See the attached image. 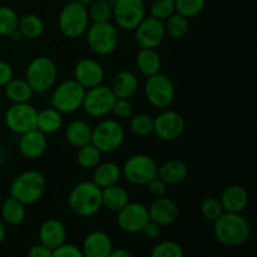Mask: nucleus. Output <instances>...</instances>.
I'll return each instance as SVG.
<instances>
[{"label": "nucleus", "mask_w": 257, "mask_h": 257, "mask_svg": "<svg viewBox=\"0 0 257 257\" xmlns=\"http://www.w3.org/2000/svg\"><path fill=\"white\" fill-rule=\"evenodd\" d=\"M213 233L216 240L223 246L237 247L248 240L251 226L241 213L223 212L213 222Z\"/></svg>", "instance_id": "obj_1"}, {"label": "nucleus", "mask_w": 257, "mask_h": 257, "mask_svg": "<svg viewBox=\"0 0 257 257\" xmlns=\"http://www.w3.org/2000/svg\"><path fill=\"white\" fill-rule=\"evenodd\" d=\"M69 208L80 217L94 216L103 207L102 188L93 181H84L75 185L68 195Z\"/></svg>", "instance_id": "obj_2"}, {"label": "nucleus", "mask_w": 257, "mask_h": 257, "mask_svg": "<svg viewBox=\"0 0 257 257\" xmlns=\"http://www.w3.org/2000/svg\"><path fill=\"white\" fill-rule=\"evenodd\" d=\"M47 188V180L42 172L29 170L14 178L10 186V197L15 198L25 206L34 205L43 197Z\"/></svg>", "instance_id": "obj_3"}, {"label": "nucleus", "mask_w": 257, "mask_h": 257, "mask_svg": "<svg viewBox=\"0 0 257 257\" xmlns=\"http://www.w3.org/2000/svg\"><path fill=\"white\" fill-rule=\"evenodd\" d=\"M58 78V68L49 57H37L30 60L25 70V79L34 93L44 94L54 87Z\"/></svg>", "instance_id": "obj_4"}, {"label": "nucleus", "mask_w": 257, "mask_h": 257, "mask_svg": "<svg viewBox=\"0 0 257 257\" xmlns=\"http://www.w3.org/2000/svg\"><path fill=\"white\" fill-rule=\"evenodd\" d=\"M85 92L87 89L75 79L64 80L54 88L49 104L62 114H72L82 108Z\"/></svg>", "instance_id": "obj_5"}, {"label": "nucleus", "mask_w": 257, "mask_h": 257, "mask_svg": "<svg viewBox=\"0 0 257 257\" xmlns=\"http://www.w3.org/2000/svg\"><path fill=\"white\" fill-rule=\"evenodd\" d=\"M89 15L85 5L78 2L64 5L58 17V28L65 38L77 39L89 28Z\"/></svg>", "instance_id": "obj_6"}, {"label": "nucleus", "mask_w": 257, "mask_h": 257, "mask_svg": "<svg viewBox=\"0 0 257 257\" xmlns=\"http://www.w3.org/2000/svg\"><path fill=\"white\" fill-rule=\"evenodd\" d=\"M87 44L94 54L109 55L117 50L119 44V33L110 22L93 23L85 32Z\"/></svg>", "instance_id": "obj_7"}, {"label": "nucleus", "mask_w": 257, "mask_h": 257, "mask_svg": "<svg viewBox=\"0 0 257 257\" xmlns=\"http://www.w3.org/2000/svg\"><path fill=\"white\" fill-rule=\"evenodd\" d=\"M158 163L153 157L143 153L133 155L122 167V176L135 186H147L158 177Z\"/></svg>", "instance_id": "obj_8"}, {"label": "nucleus", "mask_w": 257, "mask_h": 257, "mask_svg": "<svg viewBox=\"0 0 257 257\" xmlns=\"http://www.w3.org/2000/svg\"><path fill=\"white\" fill-rule=\"evenodd\" d=\"M125 132L115 119H103L93 128L92 143L102 153H113L122 147Z\"/></svg>", "instance_id": "obj_9"}, {"label": "nucleus", "mask_w": 257, "mask_h": 257, "mask_svg": "<svg viewBox=\"0 0 257 257\" xmlns=\"http://www.w3.org/2000/svg\"><path fill=\"white\" fill-rule=\"evenodd\" d=\"M145 95L148 103L155 108L165 109L170 107L176 97V88L172 79L166 74H157L148 77L145 84Z\"/></svg>", "instance_id": "obj_10"}, {"label": "nucleus", "mask_w": 257, "mask_h": 257, "mask_svg": "<svg viewBox=\"0 0 257 257\" xmlns=\"http://www.w3.org/2000/svg\"><path fill=\"white\" fill-rule=\"evenodd\" d=\"M114 23L122 30H135L146 18L143 0H115L112 7Z\"/></svg>", "instance_id": "obj_11"}, {"label": "nucleus", "mask_w": 257, "mask_h": 257, "mask_svg": "<svg viewBox=\"0 0 257 257\" xmlns=\"http://www.w3.org/2000/svg\"><path fill=\"white\" fill-rule=\"evenodd\" d=\"M38 110L29 103H12L7 109L4 120L7 127L17 135H23L37 128Z\"/></svg>", "instance_id": "obj_12"}, {"label": "nucleus", "mask_w": 257, "mask_h": 257, "mask_svg": "<svg viewBox=\"0 0 257 257\" xmlns=\"http://www.w3.org/2000/svg\"><path fill=\"white\" fill-rule=\"evenodd\" d=\"M115 99L117 97L110 87L100 84L87 89L82 108L89 117L103 118L112 113Z\"/></svg>", "instance_id": "obj_13"}, {"label": "nucleus", "mask_w": 257, "mask_h": 257, "mask_svg": "<svg viewBox=\"0 0 257 257\" xmlns=\"http://www.w3.org/2000/svg\"><path fill=\"white\" fill-rule=\"evenodd\" d=\"M185 127L183 117L175 110H163L153 118V133L165 142L178 140L185 132Z\"/></svg>", "instance_id": "obj_14"}, {"label": "nucleus", "mask_w": 257, "mask_h": 257, "mask_svg": "<svg viewBox=\"0 0 257 257\" xmlns=\"http://www.w3.org/2000/svg\"><path fill=\"white\" fill-rule=\"evenodd\" d=\"M136 43L140 48L156 49L162 44L166 38L165 23L153 17H146L135 30Z\"/></svg>", "instance_id": "obj_15"}, {"label": "nucleus", "mask_w": 257, "mask_h": 257, "mask_svg": "<svg viewBox=\"0 0 257 257\" xmlns=\"http://www.w3.org/2000/svg\"><path fill=\"white\" fill-rule=\"evenodd\" d=\"M117 223L122 231L127 233H138L150 221L148 207L140 202H128L118 211Z\"/></svg>", "instance_id": "obj_16"}, {"label": "nucleus", "mask_w": 257, "mask_h": 257, "mask_svg": "<svg viewBox=\"0 0 257 257\" xmlns=\"http://www.w3.org/2000/svg\"><path fill=\"white\" fill-rule=\"evenodd\" d=\"M73 79L77 80L85 89L100 85L104 79V69L98 60L83 58L75 64Z\"/></svg>", "instance_id": "obj_17"}, {"label": "nucleus", "mask_w": 257, "mask_h": 257, "mask_svg": "<svg viewBox=\"0 0 257 257\" xmlns=\"http://www.w3.org/2000/svg\"><path fill=\"white\" fill-rule=\"evenodd\" d=\"M148 213H150L151 221L158 223L161 227H166L176 222L180 210L175 201L163 196V197L156 198L151 203L148 207Z\"/></svg>", "instance_id": "obj_18"}, {"label": "nucleus", "mask_w": 257, "mask_h": 257, "mask_svg": "<svg viewBox=\"0 0 257 257\" xmlns=\"http://www.w3.org/2000/svg\"><path fill=\"white\" fill-rule=\"evenodd\" d=\"M47 137L39 130H32L27 133L20 135L18 147L23 157L27 160H38L47 151Z\"/></svg>", "instance_id": "obj_19"}, {"label": "nucleus", "mask_w": 257, "mask_h": 257, "mask_svg": "<svg viewBox=\"0 0 257 257\" xmlns=\"http://www.w3.org/2000/svg\"><path fill=\"white\" fill-rule=\"evenodd\" d=\"M112 238L104 231H92L84 237L82 250L84 257H108L113 251Z\"/></svg>", "instance_id": "obj_20"}, {"label": "nucleus", "mask_w": 257, "mask_h": 257, "mask_svg": "<svg viewBox=\"0 0 257 257\" xmlns=\"http://www.w3.org/2000/svg\"><path fill=\"white\" fill-rule=\"evenodd\" d=\"M38 236H39L40 243L52 250H55L67 242V228L64 223L60 222L59 220L48 218L40 225Z\"/></svg>", "instance_id": "obj_21"}, {"label": "nucleus", "mask_w": 257, "mask_h": 257, "mask_svg": "<svg viewBox=\"0 0 257 257\" xmlns=\"http://www.w3.org/2000/svg\"><path fill=\"white\" fill-rule=\"evenodd\" d=\"M221 205L225 212L242 213L248 205V193L240 185H231L221 193Z\"/></svg>", "instance_id": "obj_22"}, {"label": "nucleus", "mask_w": 257, "mask_h": 257, "mask_svg": "<svg viewBox=\"0 0 257 257\" xmlns=\"http://www.w3.org/2000/svg\"><path fill=\"white\" fill-rule=\"evenodd\" d=\"M140 88V82H138L137 75L131 70H120L114 75L110 84V89L113 90L117 98H123V99H131L135 97Z\"/></svg>", "instance_id": "obj_23"}, {"label": "nucleus", "mask_w": 257, "mask_h": 257, "mask_svg": "<svg viewBox=\"0 0 257 257\" xmlns=\"http://www.w3.org/2000/svg\"><path fill=\"white\" fill-rule=\"evenodd\" d=\"M93 127L83 119H74L65 128V140L72 147L80 148L92 143Z\"/></svg>", "instance_id": "obj_24"}, {"label": "nucleus", "mask_w": 257, "mask_h": 257, "mask_svg": "<svg viewBox=\"0 0 257 257\" xmlns=\"http://www.w3.org/2000/svg\"><path fill=\"white\" fill-rule=\"evenodd\" d=\"M120 177H122V168L114 162H100L93 172V182L102 190L117 185Z\"/></svg>", "instance_id": "obj_25"}, {"label": "nucleus", "mask_w": 257, "mask_h": 257, "mask_svg": "<svg viewBox=\"0 0 257 257\" xmlns=\"http://www.w3.org/2000/svg\"><path fill=\"white\" fill-rule=\"evenodd\" d=\"M188 176V167L180 160H170L158 167V177L168 186L183 182Z\"/></svg>", "instance_id": "obj_26"}, {"label": "nucleus", "mask_w": 257, "mask_h": 257, "mask_svg": "<svg viewBox=\"0 0 257 257\" xmlns=\"http://www.w3.org/2000/svg\"><path fill=\"white\" fill-rule=\"evenodd\" d=\"M136 65H137L138 70L148 78L161 72L162 60L156 49L141 48V50L136 55Z\"/></svg>", "instance_id": "obj_27"}, {"label": "nucleus", "mask_w": 257, "mask_h": 257, "mask_svg": "<svg viewBox=\"0 0 257 257\" xmlns=\"http://www.w3.org/2000/svg\"><path fill=\"white\" fill-rule=\"evenodd\" d=\"M4 94L12 103H29L35 93L25 78H13L4 87Z\"/></svg>", "instance_id": "obj_28"}, {"label": "nucleus", "mask_w": 257, "mask_h": 257, "mask_svg": "<svg viewBox=\"0 0 257 257\" xmlns=\"http://www.w3.org/2000/svg\"><path fill=\"white\" fill-rule=\"evenodd\" d=\"M130 202V193L123 186L113 185L102 190L103 207L112 212H118Z\"/></svg>", "instance_id": "obj_29"}, {"label": "nucleus", "mask_w": 257, "mask_h": 257, "mask_svg": "<svg viewBox=\"0 0 257 257\" xmlns=\"http://www.w3.org/2000/svg\"><path fill=\"white\" fill-rule=\"evenodd\" d=\"M63 125V114L55 108L48 107L38 112L37 130L47 135L58 132Z\"/></svg>", "instance_id": "obj_30"}, {"label": "nucleus", "mask_w": 257, "mask_h": 257, "mask_svg": "<svg viewBox=\"0 0 257 257\" xmlns=\"http://www.w3.org/2000/svg\"><path fill=\"white\" fill-rule=\"evenodd\" d=\"M0 215H2V220L4 221V223H8L10 226H18L25 220L27 210H25L24 203L19 202L9 196L3 201Z\"/></svg>", "instance_id": "obj_31"}, {"label": "nucleus", "mask_w": 257, "mask_h": 257, "mask_svg": "<svg viewBox=\"0 0 257 257\" xmlns=\"http://www.w3.org/2000/svg\"><path fill=\"white\" fill-rule=\"evenodd\" d=\"M44 22L40 17L35 14H25L19 18L18 22V28L23 38L27 39H38L44 33Z\"/></svg>", "instance_id": "obj_32"}, {"label": "nucleus", "mask_w": 257, "mask_h": 257, "mask_svg": "<svg viewBox=\"0 0 257 257\" xmlns=\"http://www.w3.org/2000/svg\"><path fill=\"white\" fill-rule=\"evenodd\" d=\"M103 153L93 143L78 148L77 162L84 170H94L102 161Z\"/></svg>", "instance_id": "obj_33"}, {"label": "nucleus", "mask_w": 257, "mask_h": 257, "mask_svg": "<svg viewBox=\"0 0 257 257\" xmlns=\"http://www.w3.org/2000/svg\"><path fill=\"white\" fill-rule=\"evenodd\" d=\"M166 34L170 35L173 39H181L188 33V19L178 13H173L170 18L166 19L165 23Z\"/></svg>", "instance_id": "obj_34"}, {"label": "nucleus", "mask_w": 257, "mask_h": 257, "mask_svg": "<svg viewBox=\"0 0 257 257\" xmlns=\"http://www.w3.org/2000/svg\"><path fill=\"white\" fill-rule=\"evenodd\" d=\"M18 22L19 17L13 8L0 5V37H9L17 30Z\"/></svg>", "instance_id": "obj_35"}, {"label": "nucleus", "mask_w": 257, "mask_h": 257, "mask_svg": "<svg viewBox=\"0 0 257 257\" xmlns=\"http://www.w3.org/2000/svg\"><path fill=\"white\" fill-rule=\"evenodd\" d=\"M88 9V15L89 19L93 23H103L109 22L110 17H112V7L105 0H94L90 3Z\"/></svg>", "instance_id": "obj_36"}, {"label": "nucleus", "mask_w": 257, "mask_h": 257, "mask_svg": "<svg viewBox=\"0 0 257 257\" xmlns=\"http://www.w3.org/2000/svg\"><path fill=\"white\" fill-rule=\"evenodd\" d=\"M130 128L136 136L146 137L153 133V118L146 113H140L131 118Z\"/></svg>", "instance_id": "obj_37"}, {"label": "nucleus", "mask_w": 257, "mask_h": 257, "mask_svg": "<svg viewBox=\"0 0 257 257\" xmlns=\"http://www.w3.org/2000/svg\"><path fill=\"white\" fill-rule=\"evenodd\" d=\"M150 257H185V251L176 241H162L152 248Z\"/></svg>", "instance_id": "obj_38"}, {"label": "nucleus", "mask_w": 257, "mask_h": 257, "mask_svg": "<svg viewBox=\"0 0 257 257\" xmlns=\"http://www.w3.org/2000/svg\"><path fill=\"white\" fill-rule=\"evenodd\" d=\"M206 0H175L176 13L185 18H195L205 9Z\"/></svg>", "instance_id": "obj_39"}, {"label": "nucleus", "mask_w": 257, "mask_h": 257, "mask_svg": "<svg viewBox=\"0 0 257 257\" xmlns=\"http://www.w3.org/2000/svg\"><path fill=\"white\" fill-rule=\"evenodd\" d=\"M201 213L207 221L215 222L225 211H223L222 205H221L220 198L216 197H206L201 202Z\"/></svg>", "instance_id": "obj_40"}, {"label": "nucleus", "mask_w": 257, "mask_h": 257, "mask_svg": "<svg viewBox=\"0 0 257 257\" xmlns=\"http://www.w3.org/2000/svg\"><path fill=\"white\" fill-rule=\"evenodd\" d=\"M176 13L175 0H153L150 8L151 17L165 22L167 18Z\"/></svg>", "instance_id": "obj_41"}, {"label": "nucleus", "mask_w": 257, "mask_h": 257, "mask_svg": "<svg viewBox=\"0 0 257 257\" xmlns=\"http://www.w3.org/2000/svg\"><path fill=\"white\" fill-rule=\"evenodd\" d=\"M112 113L118 118V119H127L132 117L133 107L130 99H123V98H117L113 104Z\"/></svg>", "instance_id": "obj_42"}, {"label": "nucleus", "mask_w": 257, "mask_h": 257, "mask_svg": "<svg viewBox=\"0 0 257 257\" xmlns=\"http://www.w3.org/2000/svg\"><path fill=\"white\" fill-rule=\"evenodd\" d=\"M52 257H84L82 250L73 243H67L53 250Z\"/></svg>", "instance_id": "obj_43"}, {"label": "nucleus", "mask_w": 257, "mask_h": 257, "mask_svg": "<svg viewBox=\"0 0 257 257\" xmlns=\"http://www.w3.org/2000/svg\"><path fill=\"white\" fill-rule=\"evenodd\" d=\"M167 183L165 182V181L161 180L160 177H156L155 180L151 181L150 183L147 185L148 187V191L151 192V195L155 196L156 198L158 197H163V196L166 195V192H167Z\"/></svg>", "instance_id": "obj_44"}, {"label": "nucleus", "mask_w": 257, "mask_h": 257, "mask_svg": "<svg viewBox=\"0 0 257 257\" xmlns=\"http://www.w3.org/2000/svg\"><path fill=\"white\" fill-rule=\"evenodd\" d=\"M14 78L13 67L5 60H0V88H4Z\"/></svg>", "instance_id": "obj_45"}, {"label": "nucleus", "mask_w": 257, "mask_h": 257, "mask_svg": "<svg viewBox=\"0 0 257 257\" xmlns=\"http://www.w3.org/2000/svg\"><path fill=\"white\" fill-rule=\"evenodd\" d=\"M161 230H162V227H161L158 223L150 220L146 223L145 227H143V230L141 231V232H142L143 236H145L146 238H148V240H157L161 236Z\"/></svg>", "instance_id": "obj_46"}, {"label": "nucleus", "mask_w": 257, "mask_h": 257, "mask_svg": "<svg viewBox=\"0 0 257 257\" xmlns=\"http://www.w3.org/2000/svg\"><path fill=\"white\" fill-rule=\"evenodd\" d=\"M53 256V250L52 248L47 247L43 243H37V245H33L32 247L28 251V257H52Z\"/></svg>", "instance_id": "obj_47"}, {"label": "nucleus", "mask_w": 257, "mask_h": 257, "mask_svg": "<svg viewBox=\"0 0 257 257\" xmlns=\"http://www.w3.org/2000/svg\"><path fill=\"white\" fill-rule=\"evenodd\" d=\"M108 257H135L131 251H128L127 248H113V251L110 252V255Z\"/></svg>", "instance_id": "obj_48"}, {"label": "nucleus", "mask_w": 257, "mask_h": 257, "mask_svg": "<svg viewBox=\"0 0 257 257\" xmlns=\"http://www.w3.org/2000/svg\"><path fill=\"white\" fill-rule=\"evenodd\" d=\"M5 236H7V228H5L4 221H3L2 218H0V243L4 242Z\"/></svg>", "instance_id": "obj_49"}, {"label": "nucleus", "mask_w": 257, "mask_h": 257, "mask_svg": "<svg viewBox=\"0 0 257 257\" xmlns=\"http://www.w3.org/2000/svg\"><path fill=\"white\" fill-rule=\"evenodd\" d=\"M9 38L13 40V42H20V40L23 39V35L20 34L19 30L17 29V30H14V32H13L12 34L9 35Z\"/></svg>", "instance_id": "obj_50"}, {"label": "nucleus", "mask_w": 257, "mask_h": 257, "mask_svg": "<svg viewBox=\"0 0 257 257\" xmlns=\"http://www.w3.org/2000/svg\"><path fill=\"white\" fill-rule=\"evenodd\" d=\"M4 161H5V152H4V150L0 147V166L4 163Z\"/></svg>", "instance_id": "obj_51"}, {"label": "nucleus", "mask_w": 257, "mask_h": 257, "mask_svg": "<svg viewBox=\"0 0 257 257\" xmlns=\"http://www.w3.org/2000/svg\"><path fill=\"white\" fill-rule=\"evenodd\" d=\"M75 2L80 3V4H83V5H85V7H87V5H89L90 3H93L94 0H75Z\"/></svg>", "instance_id": "obj_52"}, {"label": "nucleus", "mask_w": 257, "mask_h": 257, "mask_svg": "<svg viewBox=\"0 0 257 257\" xmlns=\"http://www.w3.org/2000/svg\"><path fill=\"white\" fill-rule=\"evenodd\" d=\"M3 196H2V193H0V208H2V205H3Z\"/></svg>", "instance_id": "obj_53"}, {"label": "nucleus", "mask_w": 257, "mask_h": 257, "mask_svg": "<svg viewBox=\"0 0 257 257\" xmlns=\"http://www.w3.org/2000/svg\"><path fill=\"white\" fill-rule=\"evenodd\" d=\"M210 257H221V256H210Z\"/></svg>", "instance_id": "obj_54"}]
</instances>
